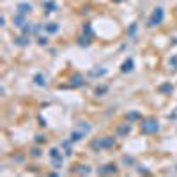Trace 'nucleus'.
<instances>
[{
  "label": "nucleus",
  "mask_w": 177,
  "mask_h": 177,
  "mask_svg": "<svg viewBox=\"0 0 177 177\" xmlns=\"http://www.w3.org/2000/svg\"><path fill=\"white\" fill-rule=\"evenodd\" d=\"M142 129H144L145 133H152V131H156V129H158V122L149 121V122H145V124L142 126Z\"/></svg>",
  "instance_id": "obj_1"
},
{
  "label": "nucleus",
  "mask_w": 177,
  "mask_h": 177,
  "mask_svg": "<svg viewBox=\"0 0 177 177\" xmlns=\"http://www.w3.org/2000/svg\"><path fill=\"white\" fill-rule=\"evenodd\" d=\"M161 18H163V12H161V9H158V12H154V16H152V25H154V23H160Z\"/></svg>",
  "instance_id": "obj_2"
}]
</instances>
